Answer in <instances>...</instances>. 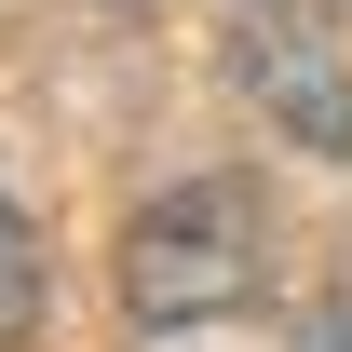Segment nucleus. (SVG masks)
I'll list each match as a JSON object with an SVG mask.
<instances>
[{
	"mask_svg": "<svg viewBox=\"0 0 352 352\" xmlns=\"http://www.w3.org/2000/svg\"><path fill=\"white\" fill-rule=\"evenodd\" d=\"M244 95L271 122H298V149H352V54L311 14H258L244 28Z\"/></svg>",
	"mask_w": 352,
	"mask_h": 352,
	"instance_id": "2",
	"label": "nucleus"
},
{
	"mask_svg": "<svg viewBox=\"0 0 352 352\" xmlns=\"http://www.w3.org/2000/svg\"><path fill=\"white\" fill-rule=\"evenodd\" d=\"M298 352H352V298H325V311H311V325H298Z\"/></svg>",
	"mask_w": 352,
	"mask_h": 352,
	"instance_id": "4",
	"label": "nucleus"
},
{
	"mask_svg": "<svg viewBox=\"0 0 352 352\" xmlns=\"http://www.w3.org/2000/svg\"><path fill=\"white\" fill-rule=\"evenodd\" d=\"M28 311H41V230H28L14 176H0V352L28 339Z\"/></svg>",
	"mask_w": 352,
	"mask_h": 352,
	"instance_id": "3",
	"label": "nucleus"
},
{
	"mask_svg": "<svg viewBox=\"0 0 352 352\" xmlns=\"http://www.w3.org/2000/svg\"><path fill=\"white\" fill-rule=\"evenodd\" d=\"M271 285V217L244 176H190L122 217V311L135 325H217Z\"/></svg>",
	"mask_w": 352,
	"mask_h": 352,
	"instance_id": "1",
	"label": "nucleus"
}]
</instances>
